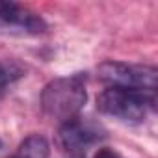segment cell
<instances>
[{"label":"cell","instance_id":"obj_6","mask_svg":"<svg viewBox=\"0 0 158 158\" xmlns=\"http://www.w3.org/2000/svg\"><path fill=\"white\" fill-rule=\"evenodd\" d=\"M48 154H50V145L47 138L39 134H32L24 138L19 143V149L15 152L17 158H48Z\"/></svg>","mask_w":158,"mask_h":158},{"label":"cell","instance_id":"obj_9","mask_svg":"<svg viewBox=\"0 0 158 158\" xmlns=\"http://www.w3.org/2000/svg\"><path fill=\"white\" fill-rule=\"evenodd\" d=\"M4 147V141H2V138H0V149H2Z\"/></svg>","mask_w":158,"mask_h":158},{"label":"cell","instance_id":"obj_8","mask_svg":"<svg viewBox=\"0 0 158 158\" xmlns=\"http://www.w3.org/2000/svg\"><path fill=\"white\" fill-rule=\"evenodd\" d=\"M93 158H121L114 149H108V147H102V149H99L97 152H95V156Z\"/></svg>","mask_w":158,"mask_h":158},{"label":"cell","instance_id":"obj_1","mask_svg":"<svg viewBox=\"0 0 158 158\" xmlns=\"http://www.w3.org/2000/svg\"><path fill=\"white\" fill-rule=\"evenodd\" d=\"M88 101L86 74L76 73L69 76H60L50 80L41 91V110L43 114L60 125L80 114Z\"/></svg>","mask_w":158,"mask_h":158},{"label":"cell","instance_id":"obj_3","mask_svg":"<svg viewBox=\"0 0 158 158\" xmlns=\"http://www.w3.org/2000/svg\"><path fill=\"white\" fill-rule=\"evenodd\" d=\"M99 80L108 88H125L143 93H154L158 82V71L151 65L127 63V61H104L97 67Z\"/></svg>","mask_w":158,"mask_h":158},{"label":"cell","instance_id":"obj_7","mask_svg":"<svg viewBox=\"0 0 158 158\" xmlns=\"http://www.w3.org/2000/svg\"><path fill=\"white\" fill-rule=\"evenodd\" d=\"M23 74H24V67L19 61L0 58V95H2L11 84H15Z\"/></svg>","mask_w":158,"mask_h":158},{"label":"cell","instance_id":"obj_5","mask_svg":"<svg viewBox=\"0 0 158 158\" xmlns=\"http://www.w3.org/2000/svg\"><path fill=\"white\" fill-rule=\"evenodd\" d=\"M47 32L45 19L34 10L17 2H0V34L32 37Z\"/></svg>","mask_w":158,"mask_h":158},{"label":"cell","instance_id":"obj_4","mask_svg":"<svg viewBox=\"0 0 158 158\" xmlns=\"http://www.w3.org/2000/svg\"><path fill=\"white\" fill-rule=\"evenodd\" d=\"M104 138H106V130L101 123H97L89 117L76 115L60 127L56 143L65 152L80 154Z\"/></svg>","mask_w":158,"mask_h":158},{"label":"cell","instance_id":"obj_2","mask_svg":"<svg viewBox=\"0 0 158 158\" xmlns=\"http://www.w3.org/2000/svg\"><path fill=\"white\" fill-rule=\"evenodd\" d=\"M154 93L106 88L97 97V110L123 123H141L154 106Z\"/></svg>","mask_w":158,"mask_h":158},{"label":"cell","instance_id":"obj_10","mask_svg":"<svg viewBox=\"0 0 158 158\" xmlns=\"http://www.w3.org/2000/svg\"><path fill=\"white\" fill-rule=\"evenodd\" d=\"M13 158H17V156H13Z\"/></svg>","mask_w":158,"mask_h":158}]
</instances>
